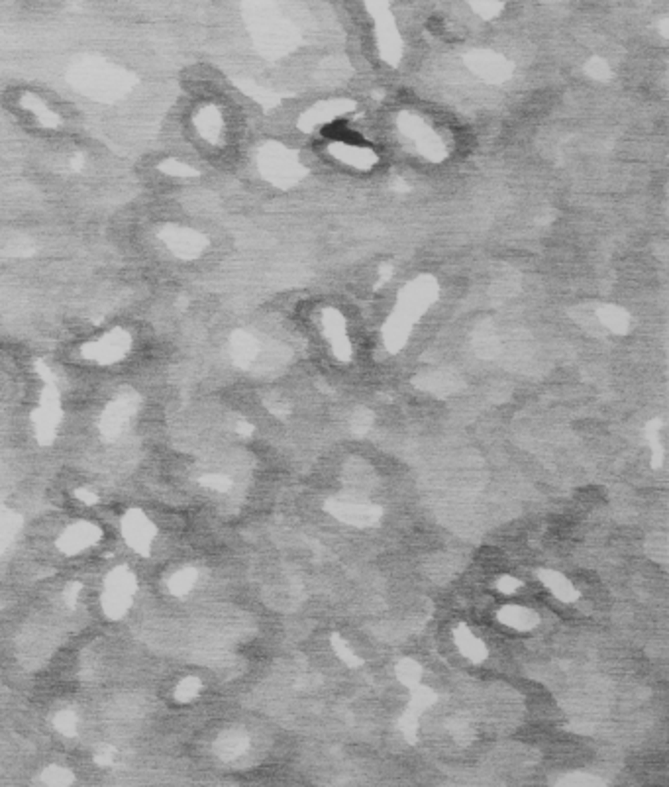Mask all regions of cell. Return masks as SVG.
Returning a JSON list of instances; mask_svg holds the SVG:
<instances>
[{
  "instance_id": "cell-1",
  "label": "cell",
  "mask_w": 669,
  "mask_h": 787,
  "mask_svg": "<svg viewBox=\"0 0 669 787\" xmlns=\"http://www.w3.org/2000/svg\"><path fill=\"white\" fill-rule=\"evenodd\" d=\"M324 508L338 520H342L345 525L357 526V528L379 525L383 516V508L379 505L352 501V499H330L326 501Z\"/></svg>"
},
{
  "instance_id": "cell-2",
  "label": "cell",
  "mask_w": 669,
  "mask_h": 787,
  "mask_svg": "<svg viewBox=\"0 0 669 787\" xmlns=\"http://www.w3.org/2000/svg\"><path fill=\"white\" fill-rule=\"evenodd\" d=\"M410 689H412V701H410L409 709H407V712L400 719V731L407 736V741L412 744V742H416L419 717L426 711L430 705L436 701V695L432 693L428 687H420V685H414Z\"/></svg>"
},
{
  "instance_id": "cell-3",
  "label": "cell",
  "mask_w": 669,
  "mask_h": 787,
  "mask_svg": "<svg viewBox=\"0 0 669 787\" xmlns=\"http://www.w3.org/2000/svg\"><path fill=\"white\" fill-rule=\"evenodd\" d=\"M497 619L499 622H502L504 627L514 628V630H532L536 628V625L540 622V617L536 610L526 609L521 605H509V607H502L497 613Z\"/></svg>"
},
{
  "instance_id": "cell-4",
  "label": "cell",
  "mask_w": 669,
  "mask_h": 787,
  "mask_svg": "<svg viewBox=\"0 0 669 787\" xmlns=\"http://www.w3.org/2000/svg\"><path fill=\"white\" fill-rule=\"evenodd\" d=\"M538 577L542 580V583L548 587L559 601L563 603H573L579 597V591L575 589V585L567 580L566 575H561L559 572L554 570H540Z\"/></svg>"
},
{
  "instance_id": "cell-5",
  "label": "cell",
  "mask_w": 669,
  "mask_h": 787,
  "mask_svg": "<svg viewBox=\"0 0 669 787\" xmlns=\"http://www.w3.org/2000/svg\"><path fill=\"white\" fill-rule=\"evenodd\" d=\"M454 640H456L459 652L465 658H469L471 662H485L487 660V646L467 627H457L456 632H454Z\"/></svg>"
},
{
  "instance_id": "cell-6",
  "label": "cell",
  "mask_w": 669,
  "mask_h": 787,
  "mask_svg": "<svg viewBox=\"0 0 669 787\" xmlns=\"http://www.w3.org/2000/svg\"><path fill=\"white\" fill-rule=\"evenodd\" d=\"M344 479L348 489H352V491H365V489L371 487L373 473L371 469L367 468L363 461H352L345 468Z\"/></svg>"
},
{
  "instance_id": "cell-7",
  "label": "cell",
  "mask_w": 669,
  "mask_h": 787,
  "mask_svg": "<svg viewBox=\"0 0 669 787\" xmlns=\"http://www.w3.org/2000/svg\"><path fill=\"white\" fill-rule=\"evenodd\" d=\"M246 748H248V738H246V734H242V732H228V734H224L222 738H220V742H218V752H220V756L226 760H232V758H238V756H242L243 752H246Z\"/></svg>"
},
{
  "instance_id": "cell-8",
  "label": "cell",
  "mask_w": 669,
  "mask_h": 787,
  "mask_svg": "<svg viewBox=\"0 0 669 787\" xmlns=\"http://www.w3.org/2000/svg\"><path fill=\"white\" fill-rule=\"evenodd\" d=\"M397 675L402 684L407 687H414L420 684V677H422V665L410 658H404L397 664Z\"/></svg>"
},
{
  "instance_id": "cell-9",
  "label": "cell",
  "mask_w": 669,
  "mask_h": 787,
  "mask_svg": "<svg viewBox=\"0 0 669 787\" xmlns=\"http://www.w3.org/2000/svg\"><path fill=\"white\" fill-rule=\"evenodd\" d=\"M646 548H648V554L651 556V560L658 563H668V558H669V542H668V536L665 535H654L648 540V544H646Z\"/></svg>"
},
{
  "instance_id": "cell-10",
  "label": "cell",
  "mask_w": 669,
  "mask_h": 787,
  "mask_svg": "<svg viewBox=\"0 0 669 787\" xmlns=\"http://www.w3.org/2000/svg\"><path fill=\"white\" fill-rule=\"evenodd\" d=\"M332 648H334L336 656L340 658V660H342L345 665H350V667H357V665L363 664L362 658L355 656V652H353L352 648L348 646V642H345L344 638L340 636V634H332Z\"/></svg>"
},
{
  "instance_id": "cell-11",
  "label": "cell",
  "mask_w": 669,
  "mask_h": 787,
  "mask_svg": "<svg viewBox=\"0 0 669 787\" xmlns=\"http://www.w3.org/2000/svg\"><path fill=\"white\" fill-rule=\"evenodd\" d=\"M658 430H660V422H650V426H648V438H650V446H651V454H654V459H651V466L654 468H660L661 463H663V448H661V440L660 436H658Z\"/></svg>"
},
{
  "instance_id": "cell-12",
  "label": "cell",
  "mask_w": 669,
  "mask_h": 787,
  "mask_svg": "<svg viewBox=\"0 0 669 787\" xmlns=\"http://www.w3.org/2000/svg\"><path fill=\"white\" fill-rule=\"evenodd\" d=\"M559 786H603L604 781L601 778H595L591 774H567L566 778L558 781Z\"/></svg>"
},
{
  "instance_id": "cell-13",
  "label": "cell",
  "mask_w": 669,
  "mask_h": 787,
  "mask_svg": "<svg viewBox=\"0 0 669 787\" xmlns=\"http://www.w3.org/2000/svg\"><path fill=\"white\" fill-rule=\"evenodd\" d=\"M371 424H373V414L369 413V411H359V413H355V416H353L352 421L353 434H357V436L367 434L369 428H371Z\"/></svg>"
},
{
  "instance_id": "cell-14",
  "label": "cell",
  "mask_w": 669,
  "mask_h": 787,
  "mask_svg": "<svg viewBox=\"0 0 669 787\" xmlns=\"http://www.w3.org/2000/svg\"><path fill=\"white\" fill-rule=\"evenodd\" d=\"M450 731H452V734H454V738L459 742H467L471 736H473V732H471V729H469V724L465 721H454L450 727H447Z\"/></svg>"
},
{
  "instance_id": "cell-15",
  "label": "cell",
  "mask_w": 669,
  "mask_h": 787,
  "mask_svg": "<svg viewBox=\"0 0 669 787\" xmlns=\"http://www.w3.org/2000/svg\"><path fill=\"white\" fill-rule=\"evenodd\" d=\"M473 6L483 16H495L501 10V2H497V0H473Z\"/></svg>"
},
{
  "instance_id": "cell-16",
  "label": "cell",
  "mask_w": 669,
  "mask_h": 787,
  "mask_svg": "<svg viewBox=\"0 0 669 787\" xmlns=\"http://www.w3.org/2000/svg\"><path fill=\"white\" fill-rule=\"evenodd\" d=\"M521 585L522 581L514 580V577H511V575H502L501 580L497 581V589L501 591V593H504V595H512V593L518 589Z\"/></svg>"
}]
</instances>
